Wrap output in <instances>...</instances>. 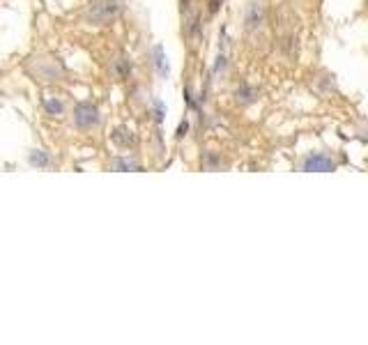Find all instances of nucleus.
Returning <instances> with one entry per match:
<instances>
[{"instance_id": "0eeeda50", "label": "nucleus", "mask_w": 368, "mask_h": 345, "mask_svg": "<svg viewBox=\"0 0 368 345\" xmlns=\"http://www.w3.org/2000/svg\"><path fill=\"white\" fill-rule=\"evenodd\" d=\"M129 71H131L129 60H127V58H118V60H115V65H113L115 78H125V76H129Z\"/></svg>"}, {"instance_id": "9b49d317", "label": "nucleus", "mask_w": 368, "mask_h": 345, "mask_svg": "<svg viewBox=\"0 0 368 345\" xmlns=\"http://www.w3.org/2000/svg\"><path fill=\"white\" fill-rule=\"evenodd\" d=\"M182 7H189V0H182Z\"/></svg>"}, {"instance_id": "423d86ee", "label": "nucleus", "mask_w": 368, "mask_h": 345, "mask_svg": "<svg viewBox=\"0 0 368 345\" xmlns=\"http://www.w3.org/2000/svg\"><path fill=\"white\" fill-rule=\"evenodd\" d=\"M255 97H258V90L251 85H242L237 92H235V99H237L239 104H251Z\"/></svg>"}, {"instance_id": "7ed1b4c3", "label": "nucleus", "mask_w": 368, "mask_h": 345, "mask_svg": "<svg viewBox=\"0 0 368 345\" xmlns=\"http://www.w3.org/2000/svg\"><path fill=\"white\" fill-rule=\"evenodd\" d=\"M304 170H318V172H327V170H334V161H331L327 154H311L304 159L302 163Z\"/></svg>"}, {"instance_id": "6e6552de", "label": "nucleus", "mask_w": 368, "mask_h": 345, "mask_svg": "<svg viewBox=\"0 0 368 345\" xmlns=\"http://www.w3.org/2000/svg\"><path fill=\"white\" fill-rule=\"evenodd\" d=\"M138 163L129 161V159H115L113 161V170H136Z\"/></svg>"}, {"instance_id": "f03ea898", "label": "nucleus", "mask_w": 368, "mask_h": 345, "mask_svg": "<svg viewBox=\"0 0 368 345\" xmlns=\"http://www.w3.org/2000/svg\"><path fill=\"white\" fill-rule=\"evenodd\" d=\"M74 124L78 129H92L99 124V111L92 104H78L74 108Z\"/></svg>"}, {"instance_id": "39448f33", "label": "nucleus", "mask_w": 368, "mask_h": 345, "mask_svg": "<svg viewBox=\"0 0 368 345\" xmlns=\"http://www.w3.org/2000/svg\"><path fill=\"white\" fill-rule=\"evenodd\" d=\"M260 23H262V7H260V5H251L249 12H246V28L253 30V28H258Z\"/></svg>"}, {"instance_id": "20e7f679", "label": "nucleus", "mask_w": 368, "mask_h": 345, "mask_svg": "<svg viewBox=\"0 0 368 345\" xmlns=\"http://www.w3.org/2000/svg\"><path fill=\"white\" fill-rule=\"evenodd\" d=\"M113 140L118 143V145H122V147H129V145H134V143H136V136H134V131H131V129L120 127V129L113 134Z\"/></svg>"}, {"instance_id": "9d476101", "label": "nucleus", "mask_w": 368, "mask_h": 345, "mask_svg": "<svg viewBox=\"0 0 368 345\" xmlns=\"http://www.w3.org/2000/svg\"><path fill=\"white\" fill-rule=\"evenodd\" d=\"M46 106V111H49L51 115H55V113H62V104L60 102H55V99H51V102H46L44 104Z\"/></svg>"}, {"instance_id": "1a4fd4ad", "label": "nucleus", "mask_w": 368, "mask_h": 345, "mask_svg": "<svg viewBox=\"0 0 368 345\" xmlns=\"http://www.w3.org/2000/svg\"><path fill=\"white\" fill-rule=\"evenodd\" d=\"M49 161H51V159L44 154L42 150H37V152H33V154H30V163H33V166H46Z\"/></svg>"}, {"instance_id": "f257e3e1", "label": "nucleus", "mask_w": 368, "mask_h": 345, "mask_svg": "<svg viewBox=\"0 0 368 345\" xmlns=\"http://www.w3.org/2000/svg\"><path fill=\"white\" fill-rule=\"evenodd\" d=\"M120 12H122V0H97L90 5L85 19L97 26H106L120 17Z\"/></svg>"}]
</instances>
